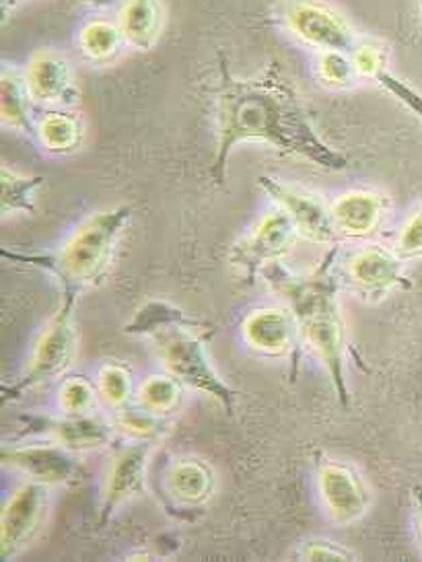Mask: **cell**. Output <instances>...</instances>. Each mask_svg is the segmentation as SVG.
<instances>
[{"label":"cell","mask_w":422,"mask_h":562,"mask_svg":"<svg viewBox=\"0 0 422 562\" xmlns=\"http://www.w3.org/2000/svg\"><path fill=\"white\" fill-rule=\"evenodd\" d=\"M32 429L49 435L70 451H93L114 437V423L87 414H66L63 418H35Z\"/></svg>","instance_id":"cell-14"},{"label":"cell","mask_w":422,"mask_h":562,"mask_svg":"<svg viewBox=\"0 0 422 562\" xmlns=\"http://www.w3.org/2000/svg\"><path fill=\"white\" fill-rule=\"evenodd\" d=\"M37 143L49 153H70L81 145L82 124L77 114L49 110L35 120Z\"/></svg>","instance_id":"cell-23"},{"label":"cell","mask_w":422,"mask_h":562,"mask_svg":"<svg viewBox=\"0 0 422 562\" xmlns=\"http://www.w3.org/2000/svg\"><path fill=\"white\" fill-rule=\"evenodd\" d=\"M167 488L176 498L190 505L207 501L214 488L211 465L195 458L176 460L167 472Z\"/></svg>","instance_id":"cell-22"},{"label":"cell","mask_w":422,"mask_h":562,"mask_svg":"<svg viewBox=\"0 0 422 562\" xmlns=\"http://www.w3.org/2000/svg\"><path fill=\"white\" fill-rule=\"evenodd\" d=\"M153 451V441H136L115 453L103 491L101 524L114 515L132 496L138 495L145 486L146 465Z\"/></svg>","instance_id":"cell-13"},{"label":"cell","mask_w":422,"mask_h":562,"mask_svg":"<svg viewBox=\"0 0 422 562\" xmlns=\"http://www.w3.org/2000/svg\"><path fill=\"white\" fill-rule=\"evenodd\" d=\"M49 486L30 480L4 503L0 515V557L15 559L37 538L48 517Z\"/></svg>","instance_id":"cell-7"},{"label":"cell","mask_w":422,"mask_h":562,"mask_svg":"<svg viewBox=\"0 0 422 562\" xmlns=\"http://www.w3.org/2000/svg\"><path fill=\"white\" fill-rule=\"evenodd\" d=\"M398 254L407 258L422 254V209L410 216L407 225L402 227L400 239H398Z\"/></svg>","instance_id":"cell-33"},{"label":"cell","mask_w":422,"mask_h":562,"mask_svg":"<svg viewBox=\"0 0 422 562\" xmlns=\"http://www.w3.org/2000/svg\"><path fill=\"white\" fill-rule=\"evenodd\" d=\"M2 180V215L11 213H35V190L42 186L44 178L37 176H21L11 167L0 169Z\"/></svg>","instance_id":"cell-24"},{"label":"cell","mask_w":422,"mask_h":562,"mask_svg":"<svg viewBox=\"0 0 422 562\" xmlns=\"http://www.w3.org/2000/svg\"><path fill=\"white\" fill-rule=\"evenodd\" d=\"M81 2L93 11H112L122 0H81Z\"/></svg>","instance_id":"cell-34"},{"label":"cell","mask_w":422,"mask_h":562,"mask_svg":"<svg viewBox=\"0 0 422 562\" xmlns=\"http://www.w3.org/2000/svg\"><path fill=\"white\" fill-rule=\"evenodd\" d=\"M375 81L379 87H384L391 98L404 103L408 110L422 122V93H419L414 87H410L407 81L391 75L390 70H384Z\"/></svg>","instance_id":"cell-31"},{"label":"cell","mask_w":422,"mask_h":562,"mask_svg":"<svg viewBox=\"0 0 422 562\" xmlns=\"http://www.w3.org/2000/svg\"><path fill=\"white\" fill-rule=\"evenodd\" d=\"M98 390L110 406L115 408L124 406L131 400L132 390H134L131 371L124 364H106L99 371Z\"/></svg>","instance_id":"cell-29"},{"label":"cell","mask_w":422,"mask_h":562,"mask_svg":"<svg viewBox=\"0 0 422 562\" xmlns=\"http://www.w3.org/2000/svg\"><path fill=\"white\" fill-rule=\"evenodd\" d=\"M181 383L171 373L169 375H153L141 383L138 402L148 411L157 414L171 413L181 400Z\"/></svg>","instance_id":"cell-25"},{"label":"cell","mask_w":422,"mask_h":562,"mask_svg":"<svg viewBox=\"0 0 422 562\" xmlns=\"http://www.w3.org/2000/svg\"><path fill=\"white\" fill-rule=\"evenodd\" d=\"M77 293H63V303L56 315L49 319L44 334L40 336L32 361L19 380L2 387V400H19L27 390L46 381L58 380L75 361L77 355V330H75V307Z\"/></svg>","instance_id":"cell-5"},{"label":"cell","mask_w":422,"mask_h":562,"mask_svg":"<svg viewBox=\"0 0 422 562\" xmlns=\"http://www.w3.org/2000/svg\"><path fill=\"white\" fill-rule=\"evenodd\" d=\"M247 140H260L308 159L327 171H344L348 159L332 149L315 128L297 98L289 79L277 63L258 79H233L227 65H221V85L216 93V150L211 176L214 183L227 180L231 150Z\"/></svg>","instance_id":"cell-1"},{"label":"cell","mask_w":422,"mask_h":562,"mask_svg":"<svg viewBox=\"0 0 422 562\" xmlns=\"http://www.w3.org/2000/svg\"><path fill=\"white\" fill-rule=\"evenodd\" d=\"M131 218V206H115L112 211H101L89 216L56 254L23 256L2 249V256L15 262L49 270L60 282L63 293L79 295L85 286L93 284L106 274L114 256L115 244Z\"/></svg>","instance_id":"cell-3"},{"label":"cell","mask_w":422,"mask_h":562,"mask_svg":"<svg viewBox=\"0 0 422 562\" xmlns=\"http://www.w3.org/2000/svg\"><path fill=\"white\" fill-rule=\"evenodd\" d=\"M204 334L207 331L192 328H174L155 336L167 373H171L184 387H192L196 392L216 400L231 416L235 411L237 392L221 380V375L212 367Z\"/></svg>","instance_id":"cell-4"},{"label":"cell","mask_w":422,"mask_h":562,"mask_svg":"<svg viewBox=\"0 0 422 562\" xmlns=\"http://www.w3.org/2000/svg\"><path fill=\"white\" fill-rule=\"evenodd\" d=\"M280 19L292 37L315 50L348 52L358 40L348 19L322 0H287Z\"/></svg>","instance_id":"cell-6"},{"label":"cell","mask_w":422,"mask_h":562,"mask_svg":"<svg viewBox=\"0 0 422 562\" xmlns=\"http://www.w3.org/2000/svg\"><path fill=\"white\" fill-rule=\"evenodd\" d=\"M336 249L325 256L324 265L306 279L292 277L282 266H266L262 274L273 284L280 297L287 301L303 340L324 363L332 390L342 408L351 406V392L344 371V322L338 303V281L334 277Z\"/></svg>","instance_id":"cell-2"},{"label":"cell","mask_w":422,"mask_h":562,"mask_svg":"<svg viewBox=\"0 0 422 562\" xmlns=\"http://www.w3.org/2000/svg\"><path fill=\"white\" fill-rule=\"evenodd\" d=\"M35 103L68 105L77 98L75 68L63 52L40 48L23 68Z\"/></svg>","instance_id":"cell-12"},{"label":"cell","mask_w":422,"mask_h":562,"mask_svg":"<svg viewBox=\"0 0 422 562\" xmlns=\"http://www.w3.org/2000/svg\"><path fill=\"white\" fill-rule=\"evenodd\" d=\"M353 60V67L357 70L358 77L365 79H377L390 65V52L386 44L371 40V37H358L355 46L348 50Z\"/></svg>","instance_id":"cell-27"},{"label":"cell","mask_w":422,"mask_h":562,"mask_svg":"<svg viewBox=\"0 0 422 562\" xmlns=\"http://www.w3.org/2000/svg\"><path fill=\"white\" fill-rule=\"evenodd\" d=\"M174 328L207 331V324L190 317L169 301L151 299L143 307L136 310V314L126 324L124 331L134 334V336H145V334H162V331L174 330Z\"/></svg>","instance_id":"cell-21"},{"label":"cell","mask_w":422,"mask_h":562,"mask_svg":"<svg viewBox=\"0 0 422 562\" xmlns=\"http://www.w3.org/2000/svg\"><path fill=\"white\" fill-rule=\"evenodd\" d=\"M118 25L129 46L136 50H151L162 35V0H124Z\"/></svg>","instance_id":"cell-19"},{"label":"cell","mask_w":422,"mask_h":562,"mask_svg":"<svg viewBox=\"0 0 422 562\" xmlns=\"http://www.w3.org/2000/svg\"><path fill=\"white\" fill-rule=\"evenodd\" d=\"M258 183L282 211L291 215L303 237L315 244H336L341 239L342 235L334 223L332 209L320 196L289 183H280L268 176H262Z\"/></svg>","instance_id":"cell-9"},{"label":"cell","mask_w":422,"mask_h":562,"mask_svg":"<svg viewBox=\"0 0 422 562\" xmlns=\"http://www.w3.org/2000/svg\"><path fill=\"white\" fill-rule=\"evenodd\" d=\"M318 484L325 512L334 521L351 524L369 512L371 491L355 468L334 460L322 462Z\"/></svg>","instance_id":"cell-11"},{"label":"cell","mask_w":422,"mask_h":562,"mask_svg":"<svg viewBox=\"0 0 422 562\" xmlns=\"http://www.w3.org/2000/svg\"><path fill=\"white\" fill-rule=\"evenodd\" d=\"M2 462L49 488L82 479V465L75 458V451L56 441L44 446L4 447Z\"/></svg>","instance_id":"cell-10"},{"label":"cell","mask_w":422,"mask_h":562,"mask_svg":"<svg viewBox=\"0 0 422 562\" xmlns=\"http://www.w3.org/2000/svg\"><path fill=\"white\" fill-rule=\"evenodd\" d=\"M315 72L318 79L332 89L351 87L358 77L348 52L342 50L320 52L315 58Z\"/></svg>","instance_id":"cell-28"},{"label":"cell","mask_w":422,"mask_h":562,"mask_svg":"<svg viewBox=\"0 0 422 562\" xmlns=\"http://www.w3.org/2000/svg\"><path fill=\"white\" fill-rule=\"evenodd\" d=\"M297 229L291 215L282 209L262 218L258 227L247 235L242 244L231 249V265L242 270L247 281H256L266 266L275 265L291 251L297 237Z\"/></svg>","instance_id":"cell-8"},{"label":"cell","mask_w":422,"mask_h":562,"mask_svg":"<svg viewBox=\"0 0 422 562\" xmlns=\"http://www.w3.org/2000/svg\"><path fill=\"white\" fill-rule=\"evenodd\" d=\"M60 408L65 414H87L96 402L93 385L82 378L65 381L60 387Z\"/></svg>","instance_id":"cell-30"},{"label":"cell","mask_w":422,"mask_h":562,"mask_svg":"<svg viewBox=\"0 0 422 562\" xmlns=\"http://www.w3.org/2000/svg\"><path fill=\"white\" fill-rule=\"evenodd\" d=\"M348 274L355 284L371 293L388 291L393 286H410V281L404 277L400 254L381 246L357 251L348 262Z\"/></svg>","instance_id":"cell-15"},{"label":"cell","mask_w":422,"mask_h":562,"mask_svg":"<svg viewBox=\"0 0 422 562\" xmlns=\"http://www.w3.org/2000/svg\"><path fill=\"white\" fill-rule=\"evenodd\" d=\"M386 211V200L375 192H348L332 206V216L341 235L363 237L374 232Z\"/></svg>","instance_id":"cell-18"},{"label":"cell","mask_w":422,"mask_h":562,"mask_svg":"<svg viewBox=\"0 0 422 562\" xmlns=\"http://www.w3.org/2000/svg\"><path fill=\"white\" fill-rule=\"evenodd\" d=\"M417 4H419V19H421V35H422V0H417Z\"/></svg>","instance_id":"cell-36"},{"label":"cell","mask_w":422,"mask_h":562,"mask_svg":"<svg viewBox=\"0 0 422 562\" xmlns=\"http://www.w3.org/2000/svg\"><path fill=\"white\" fill-rule=\"evenodd\" d=\"M412 501H414V509H417V519H419V529H421L422 538V484H417L412 488Z\"/></svg>","instance_id":"cell-35"},{"label":"cell","mask_w":422,"mask_h":562,"mask_svg":"<svg viewBox=\"0 0 422 562\" xmlns=\"http://www.w3.org/2000/svg\"><path fill=\"white\" fill-rule=\"evenodd\" d=\"M32 91L25 81V72L13 65H4L0 75V117L2 124L16 133H35Z\"/></svg>","instance_id":"cell-17"},{"label":"cell","mask_w":422,"mask_h":562,"mask_svg":"<svg viewBox=\"0 0 422 562\" xmlns=\"http://www.w3.org/2000/svg\"><path fill=\"white\" fill-rule=\"evenodd\" d=\"M162 416L163 414L153 413L145 406L120 408L115 414L114 427L136 441H155L165 430Z\"/></svg>","instance_id":"cell-26"},{"label":"cell","mask_w":422,"mask_h":562,"mask_svg":"<svg viewBox=\"0 0 422 562\" xmlns=\"http://www.w3.org/2000/svg\"><path fill=\"white\" fill-rule=\"evenodd\" d=\"M299 331L291 310H258L244 322L245 342L266 355H282L292 347Z\"/></svg>","instance_id":"cell-16"},{"label":"cell","mask_w":422,"mask_h":562,"mask_svg":"<svg viewBox=\"0 0 422 562\" xmlns=\"http://www.w3.org/2000/svg\"><path fill=\"white\" fill-rule=\"evenodd\" d=\"M299 557L303 561H353L355 554L341 544L330 540H308L301 546Z\"/></svg>","instance_id":"cell-32"},{"label":"cell","mask_w":422,"mask_h":562,"mask_svg":"<svg viewBox=\"0 0 422 562\" xmlns=\"http://www.w3.org/2000/svg\"><path fill=\"white\" fill-rule=\"evenodd\" d=\"M77 50L91 65H110L126 44L120 25L110 19H89L77 30Z\"/></svg>","instance_id":"cell-20"}]
</instances>
